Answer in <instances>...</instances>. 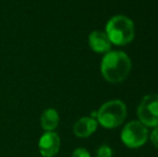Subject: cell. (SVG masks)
<instances>
[{
    "label": "cell",
    "instance_id": "6da1fadb",
    "mask_svg": "<svg viewBox=\"0 0 158 157\" xmlns=\"http://www.w3.org/2000/svg\"><path fill=\"white\" fill-rule=\"evenodd\" d=\"M101 73L110 83H121L131 71V60L124 52L110 51L101 61Z\"/></svg>",
    "mask_w": 158,
    "mask_h": 157
},
{
    "label": "cell",
    "instance_id": "7a4b0ae2",
    "mask_svg": "<svg viewBox=\"0 0 158 157\" xmlns=\"http://www.w3.org/2000/svg\"><path fill=\"white\" fill-rule=\"evenodd\" d=\"M106 34L112 44L126 45L135 38V25L125 15H115L106 23Z\"/></svg>",
    "mask_w": 158,
    "mask_h": 157
},
{
    "label": "cell",
    "instance_id": "3957f363",
    "mask_svg": "<svg viewBox=\"0 0 158 157\" xmlns=\"http://www.w3.org/2000/svg\"><path fill=\"white\" fill-rule=\"evenodd\" d=\"M127 115V108L122 100H110L101 105L97 111V121L104 128L112 129L124 123Z\"/></svg>",
    "mask_w": 158,
    "mask_h": 157
},
{
    "label": "cell",
    "instance_id": "277c9868",
    "mask_svg": "<svg viewBox=\"0 0 158 157\" xmlns=\"http://www.w3.org/2000/svg\"><path fill=\"white\" fill-rule=\"evenodd\" d=\"M148 128L140 121H132L126 124L121 134L123 143L130 149H137L142 147L148 140Z\"/></svg>",
    "mask_w": 158,
    "mask_h": 157
},
{
    "label": "cell",
    "instance_id": "5b68a950",
    "mask_svg": "<svg viewBox=\"0 0 158 157\" xmlns=\"http://www.w3.org/2000/svg\"><path fill=\"white\" fill-rule=\"evenodd\" d=\"M138 116L146 127L158 126V95H146L138 107Z\"/></svg>",
    "mask_w": 158,
    "mask_h": 157
},
{
    "label": "cell",
    "instance_id": "8992f818",
    "mask_svg": "<svg viewBox=\"0 0 158 157\" xmlns=\"http://www.w3.org/2000/svg\"><path fill=\"white\" fill-rule=\"evenodd\" d=\"M60 149V138L56 132L46 131L39 140V151L43 157H53Z\"/></svg>",
    "mask_w": 158,
    "mask_h": 157
},
{
    "label": "cell",
    "instance_id": "52a82bcc",
    "mask_svg": "<svg viewBox=\"0 0 158 157\" xmlns=\"http://www.w3.org/2000/svg\"><path fill=\"white\" fill-rule=\"evenodd\" d=\"M88 44L94 52L100 54H106L111 51L112 43L109 40L106 32L95 30L88 37Z\"/></svg>",
    "mask_w": 158,
    "mask_h": 157
},
{
    "label": "cell",
    "instance_id": "ba28073f",
    "mask_svg": "<svg viewBox=\"0 0 158 157\" xmlns=\"http://www.w3.org/2000/svg\"><path fill=\"white\" fill-rule=\"evenodd\" d=\"M98 122L93 118H80L73 126V132L79 138H87L97 129Z\"/></svg>",
    "mask_w": 158,
    "mask_h": 157
},
{
    "label": "cell",
    "instance_id": "9c48e42d",
    "mask_svg": "<svg viewBox=\"0 0 158 157\" xmlns=\"http://www.w3.org/2000/svg\"><path fill=\"white\" fill-rule=\"evenodd\" d=\"M59 115L55 109H46L41 115V127L46 131H53L58 126Z\"/></svg>",
    "mask_w": 158,
    "mask_h": 157
},
{
    "label": "cell",
    "instance_id": "30bf717a",
    "mask_svg": "<svg viewBox=\"0 0 158 157\" xmlns=\"http://www.w3.org/2000/svg\"><path fill=\"white\" fill-rule=\"evenodd\" d=\"M113 152L109 145L103 144L97 150V157H112Z\"/></svg>",
    "mask_w": 158,
    "mask_h": 157
},
{
    "label": "cell",
    "instance_id": "8fae6325",
    "mask_svg": "<svg viewBox=\"0 0 158 157\" xmlns=\"http://www.w3.org/2000/svg\"><path fill=\"white\" fill-rule=\"evenodd\" d=\"M71 157H90V154L88 153L87 150L83 149V147H79V149L74 150Z\"/></svg>",
    "mask_w": 158,
    "mask_h": 157
},
{
    "label": "cell",
    "instance_id": "7c38bea8",
    "mask_svg": "<svg viewBox=\"0 0 158 157\" xmlns=\"http://www.w3.org/2000/svg\"><path fill=\"white\" fill-rule=\"evenodd\" d=\"M151 141L154 144V147L158 149V126L154 128V130L151 134Z\"/></svg>",
    "mask_w": 158,
    "mask_h": 157
}]
</instances>
